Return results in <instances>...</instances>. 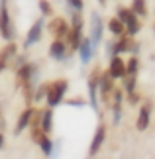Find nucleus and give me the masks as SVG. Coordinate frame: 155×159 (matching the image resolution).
Here are the masks:
<instances>
[{
	"label": "nucleus",
	"instance_id": "nucleus-1",
	"mask_svg": "<svg viewBox=\"0 0 155 159\" xmlns=\"http://www.w3.org/2000/svg\"><path fill=\"white\" fill-rule=\"evenodd\" d=\"M67 81L65 79H59V81H55V83H51L47 87V93H45V98H47V104L49 106H59L61 102H63V96H65V93H67Z\"/></svg>",
	"mask_w": 155,
	"mask_h": 159
},
{
	"label": "nucleus",
	"instance_id": "nucleus-2",
	"mask_svg": "<svg viewBox=\"0 0 155 159\" xmlns=\"http://www.w3.org/2000/svg\"><path fill=\"white\" fill-rule=\"evenodd\" d=\"M118 20L124 24V28H126V34L130 35V38L139 32L138 16H135L132 10H128V8H118Z\"/></svg>",
	"mask_w": 155,
	"mask_h": 159
},
{
	"label": "nucleus",
	"instance_id": "nucleus-3",
	"mask_svg": "<svg viewBox=\"0 0 155 159\" xmlns=\"http://www.w3.org/2000/svg\"><path fill=\"white\" fill-rule=\"evenodd\" d=\"M0 34H2V38L8 39V41L14 38V28H12V22H10L6 0H0Z\"/></svg>",
	"mask_w": 155,
	"mask_h": 159
},
{
	"label": "nucleus",
	"instance_id": "nucleus-4",
	"mask_svg": "<svg viewBox=\"0 0 155 159\" xmlns=\"http://www.w3.org/2000/svg\"><path fill=\"white\" fill-rule=\"evenodd\" d=\"M41 35H43V20L39 18L38 22L34 24L32 28H30V32H28V35H26V39H24V47H32L34 43H38V41L41 39Z\"/></svg>",
	"mask_w": 155,
	"mask_h": 159
},
{
	"label": "nucleus",
	"instance_id": "nucleus-5",
	"mask_svg": "<svg viewBox=\"0 0 155 159\" xmlns=\"http://www.w3.org/2000/svg\"><path fill=\"white\" fill-rule=\"evenodd\" d=\"M47 30H49V34H51V35H55L57 39L65 38V35L69 34V26H67V22L63 20V18H53V20H51V24L47 26Z\"/></svg>",
	"mask_w": 155,
	"mask_h": 159
},
{
	"label": "nucleus",
	"instance_id": "nucleus-6",
	"mask_svg": "<svg viewBox=\"0 0 155 159\" xmlns=\"http://www.w3.org/2000/svg\"><path fill=\"white\" fill-rule=\"evenodd\" d=\"M98 90H100V96L104 102L110 100V94H112L114 90V84H112V77L108 75V73H104V75L98 77Z\"/></svg>",
	"mask_w": 155,
	"mask_h": 159
},
{
	"label": "nucleus",
	"instance_id": "nucleus-7",
	"mask_svg": "<svg viewBox=\"0 0 155 159\" xmlns=\"http://www.w3.org/2000/svg\"><path fill=\"white\" fill-rule=\"evenodd\" d=\"M89 39H90L92 47H96L100 43V39H102V20L96 14L90 18V38Z\"/></svg>",
	"mask_w": 155,
	"mask_h": 159
},
{
	"label": "nucleus",
	"instance_id": "nucleus-8",
	"mask_svg": "<svg viewBox=\"0 0 155 159\" xmlns=\"http://www.w3.org/2000/svg\"><path fill=\"white\" fill-rule=\"evenodd\" d=\"M104 139H106V126L100 124V126L96 128V134H94V138H92V142H90V148H89V153L90 155H96L98 153V149L102 148Z\"/></svg>",
	"mask_w": 155,
	"mask_h": 159
},
{
	"label": "nucleus",
	"instance_id": "nucleus-9",
	"mask_svg": "<svg viewBox=\"0 0 155 159\" xmlns=\"http://www.w3.org/2000/svg\"><path fill=\"white\" fill-rule=\"evenodd\" d=\"M108 75L112 79H122L126 75V63L122 61L120 55H114L112 61H110V67H108Z\"/></svg>",
	"mask_w": 155,
	"mask_h": 159
},
{
	"label": "nucleus",
	"instance_id": "nucleus-10",
	"mask_svg": "<svg viewBox=\"0 0 155 159\" xmlns=\"http://www.w3.org/2000/svg\"><path fill=\"white\" fill-rule=\"evenodd\" d=\"M149 116H151V104H149V102H145V104L139 108L138 122H135V128H138L139 132L147 130V126H149Z\"/></svg>",
	"mask_w": 155,
	"mask_h": 159
},
{
	"label": "nucleus",
	"instance_id": "nucleus-11",
	"mask_svg": "<svg viewBox=\"0 0 155 159\" xmlns=\"http://www.w3.org/2000/svg\"><path fill=\"white\" fill-rule=\"evenodd\" d=\"M98 77H100V73H98V71H94V73L89 77V96H90V106H92V110H98V102H96Z\"/></svg>",
	"mask_w": 155,
	"mask_h": 159
},
{
	"label": "nucleus",
	"instance_id": "nucleus-12",
	"mask_svg": "<svg viewBox=\"0 0 155 159\" xmlns=\"http://www.w3.org/2000/svg\"><path fill=\"white\" fill-rule=\"evenodd\" d=\"M14 55H16V45L14 43H8V45L2 47V51H0V73L10 65V61L14 59Z\"/></svg>",
	"mask_w": 155,
	"mask_h": 159
},
{
	"label": "nucleus",
	"instance_id": "nucleus-13",
	"mask_svg": "<svg viewBox=\"0 0 155 159\" xmlns=\"http://www.w3.org/2000/svg\"><path fill=\"white\" fill-rule=\"evenodd\" d=\"M32 116H34V108L28 106V108L20 114V118H18V124H16V128H14V134H16V136H20V134L30 126V120H32Z\"/></svg>",
	"mask_w": 155,
	"mask_h": 159
},
{
	"label": "nucleus",
	"instance_id": "nucleus-14",
	"mask_svg": "<svg viewBox=\"0 0 155 159\" xmlns=\"http://www.w3.org/2000/svg\"><path fill=\"white\" fill-rule=\"evenodd\" d=\"M122 89H114L112 90V112H114V124L120 122V116H122Z\"/></svg>",
	"mask_w": 155,
	"mask_h": 159
},
{
	"label": "nucleus",
	"instance_id": "nucleus-15",
	"mask_svg": "<svg viewBox=\"0 0 155 159\" xmlns=\"http://www.w3.org/2000/svg\"><path fill=\"white\" fill-rule=\"evenodd\" d=\"M138 49V47H135V43L132 39H130V35H122V39L118 41V43L114 45V53L116 55H120V53H126V51H135Z\"/></svg>",
	"mask_w": 155,
	"mask_h": 159
},
{
	"label": "nucleus",
	"instance_id": "nucleus-16",
	"mask_svg": "<svg viewBox=\"0 0 155 159\" xmlns=\"http://www.w3.org/2000/svg\"><path fill=\"white\" fill-rule=\"evenodd\" d=\"M49 55H51L55 61H63L65 55H67V47H65V43H63L61 39H55L53 43H51V47H49Z\"/></svg>",
	"mask_w": 155,
	"mask_h": 159
},
{
	"label": "nucleus",
	"instance_id": "nucleus-17",
	"mask_svg": "<svg viewBox=\"0 0 155 159\" xmlns=\"http://www.w3.org/2000/svg\"><path fill=\"white\" fill-rule=\"evenodd\" d=\"M39 128L43 130V134L51 132V128H53V110L51 108H47V110L41 112V116H39Z\"/></svg>",
	"mask_w": 155,
	"mask_h": 159
},
{
	"label": "nucleus",
	"instance_id": "nucleus-18",
	"mask_svg": "<svg viewBox=\"0 0 155 159\" xmlns=\"http://www.w3.org/2000/svg\"><path fill=\"white\" fill-rule=\"evenodd\" d=\"M77 51L80 53V61H83V63H89V61L92 59L94 47H92L90 39H83V41H80V45H79V49H77Z\"/></svg>",
	"mask_w": 155,
	"mask_h": 159
},
{
	"label": "nucleus",
	"instance_id": "nucleus-19",
	"mask_svg": "<svg viewBox=\"0 0 155 159\" xmlns=\"http://www.w3.org/2000/svg\"><path fill=\"white\" fill-rule=\"evenodd\" d=\"M108 30L114 35H124V34H126V28H124V24L118 20V18H112V20L108 22Z\"/></svg>",
	"mask_w": 155,
	"mask_h": 159
},
{
	"label": "nucleus",
	"instance_id": "nucleus-20",
	"mask_svg": "<svg viewBox=\"0 0 155 159\" xmlns=\"http://www.w3.org/2000/svg\"><path fill=\"white\" fill-rule=\"evenodd\" d=\"M132 12L135 16H145L147 8H145V0H132Z\"/></svg>",
	"mask_w": 155,
	"mask_h": 159
},
{
	"label": "nucleus",
	"instance_id": "nucleus-21",
	"mask_svg": "<svg viewBox=\"0 0 155 159\" xmlns=\"http://www.w3.org/2000/svg\"><path fill=\"white\" fill-rule=\"evenodd\" d=\"M39 148L43 151V155H51V151H53V145H51V139L47 138V134L39 139Z\"/></svg>",
	"mask_w": 155,
	"mask_h": 159
},
{
	"label": "nucleus",
	"instance_id": "nucleus-22",
	"mask_svg": "<svg viewBox=\"0 0 155 159\" xmlns=\"http://www.w3.org/2000/svg\"><path fill=\"white\" fill-rule=\"evenodd\" d=\"M124 87H126V93H134L135 90V75H124Z\"/></svg>",
	"mask_w": 155,
	"mask_h": 159
},
{
	"label": "nucleus",
	"instance_id": "nucleus-23",
	"mask_svg": "<svg viewBox=\"0 0 155 159\" xmlns=\"http://www.w3.org/2000/svg\"><path fill=\"white\" fill-rule=\"evenodd\" d=\"M138 57H132L126 63V75H135V73H138Z\"/></svg>",
	"mask_w": 155,
	"mask_h": 159
},
{
	"label": "nucleus",
	"instance_id": "nucleus-24",
	"mask_svg": "<svg viewBox=\"0 0 155 159\" xmlns=\"http://www.w3.org/2000/svg\"><path fill=\"white\" fill-rule=\"evenodd\" d=\"M39 10H41V12H43V14H45V16H49V14H51V12H53L47 0H39Z\"/></svg>",
	"mask_w": 155,
	"mask_h": 159
},
{
	"label": "nucleus",
	"instance_id": "nucleus-25",
	"mask_svg": "<svg viewBox=\"0 0 155 159\" xmlns=\"http://www.w3.org/2000/svg\"><path fill=\"white\" fill-rule=\"evenodd\" d=\"M67 2H69V6H71L75 12H80V10H83V0H67Z\"/></svg>",
	"mask_w": 155,
	"mask_h": 159
},
{
	"label": "nucleus",
	"instance_id": "nucleus-26",
	"mask_svg": "<svg viewBox=\"0 0 155 159\" xmlns=\"http://www.w3.org/2000/svg\"><path fill=\"white\" fill-rule=\"evenodd\" d=\"M47 87H49V84H41V87L38 89V93H35L34 98H35V100H41L43 96H45V93H47Z\"/></svg>",
	"mask_w": 155,
	"mask_h": 159
},
{
	"label": "nucleus",
	"instance_id": "nucleus-27",
	"mask_svg": "<svg viewBox=\"0 0 155 159\" xmlns=\"http://www.w3.org/2000/svg\"><path fill=\"white\" fill-rule=\"evenodd\" d=\"M128 96H130V102H132V104H135V102L139 100V94H135V90L134 93H128Z\"/></svg>",
	"mask_w": 155,
	"mask_h": 159
},
{
	"label": "nucleus",
	"instance_id": "nucleus-28",
	"mask_svg": "<svg viewBox=\"0 0 155 159\" xmlns=\"http://www.w3.org/2000/svg\"><path fill=\"white\" fill-rule=\"evenodd\" d=\"M69 104H71V106H75V104H77V106H83V100H69Z\"/></svg>",
	"mask_w": 155,
	"mask_h": 159
},
{
	"label": "nucleus",
	"instance_id": "nucleus-29",
	"mask_svg": "<svg viewBox=\"0 0 155 159\" xmlns=\"http://www.w3.org/2000/svg\"><path fill=\"white\" fill-rule=\"evenodd\" d=\"M4 145V138H2V134H0V148Z\"/></svg>",
	"mask_w": 155,
	"mask_h": 159
},
{
	"label": "nucleus",
	"instance_id": "nucleus-30",
	"mask_svg": "<svg viewBox=\"0 0 155 159\" xmlns=\"http://www.w3.org/2000/svg\"><path fill=\"white\" fill-rule=\"evenodd\" d=\"M98 2H100V4H102V6H104V4H106V0H98Z\"/></svg>",
	"mask_w": 155,
	"mask_h": 159
}]
</instances>
